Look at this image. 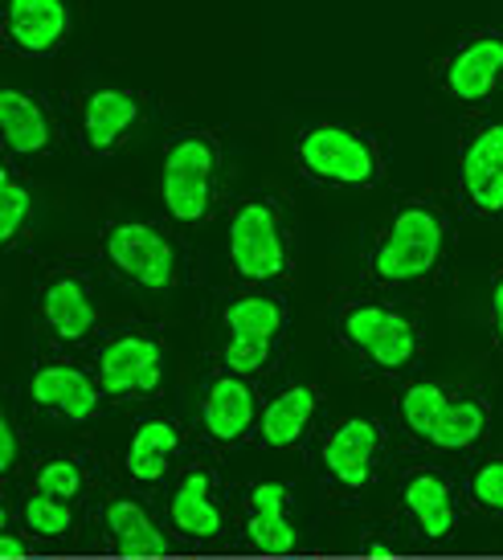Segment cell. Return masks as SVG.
Returning <instances> with one entry per match:
<instances>
[{"label": "cell", "mask_w": 503, "mask_h": 560, "mask_svg": "<svg viewBox=\"0 0 503 560\" xmlns=\"http://www.w3.org/2000/svg\"><path fill=\"white\" fill-rule=\"evenodd\" d=\"M455 254V205L446 192H413L377 221L364 249L373 291H422L446 275Z\"/></svg>", "instance_id": "cell-1"}, {"label": "cell", "mask_w": 503, "mask_h": 560, "mask_svg": "<svg viewBox=\"0 0 503 560\" xmlns=\"http://www.w3.org/2000/svg\"><path fill=\"white\" fill-rule=\"evenodd\" d=\"M230 266L242 287H286L295 279V225H291V205L274 188H254L237 197L230 209Z\"/></svg>", "instance_id": "cell-2"}, {"label": "cell", "mask_w": 503, "mask_h": 560, "mask_svg": "<svg viewBox=\"0 0 503 560\" xmlns=\"http://www.w3.org/2000/svg\"><path fill=\"white\" fill-rule=\"evenodd\" d=\"M336 336L373 373L397 376L422 360V324L397 299L377 291L336 299Z\"/></svg>", "instance_id": "cell-3"}, {"label": "cell", "mask_w": 503, "mask_h": 560, "mask_svg": "<svg viewBox=\"0 0 503 560\" xmlns=\"http://www.w3.org/2000/svg\"><path fill=\"white\" fill-rule=\"evenodd\" d=\"M221 180H225V152L218 131L180 127L168 136L160 156V201L173 225L197 230L213 221L221 209Z\"/></svg>", "instance_id": "cell-4"}, {"label": "cell", "mask_w": 503, "mask_h": 560, "mask_svg": "<svg viewBox=\"0 0 503 560\" xmlns=\"http://www.w3.org/2000/svg\"><path fill=\"white\" fill-rule=\"evenodd\" d=\"M295 168L303 180L331 192H373L385 185V148L369 127L312 124L295 136Z\"/></svg>", "instance_id": "cell-5"}, {"label": "cell", "mask_w": 503, "mask_h": 560, "mask_svg": "<svg viewBox=\"0 0 503 560\" xmlns=\"http://www.w3.org/2000/svg\"><path fill=\"white\" fill-rule=\"evenodd\" d=\"M103 262L127 291L140 295H168L185 279V258L173 230L156 218H119L110 221L103 237Z\"/></svg>", "instance_id": "cell-6"}, {"label": "cell", "mask_w": 503, "mask_h": 560, "mask_svg": "<svg viewBox=\"0 0 503 560\" xmlns=\"http://www.w3.org/2000/svg\"><path fill=\"white\" fill-rule=\"evenodd\" d=\"M434 94L446 107L471 119L503 94V25H479L458 33V42L430 70Z\"/></svg>", "instance_id": "cell-7"}, {"label": "cell", "mask_w": 503, "mask_h": 560, "mask_svg": "<svg viewBox=\"0 0 503 560\" xmlns=\"http://www.w3.org/2000/svg\"><path fill=\"white\" fill-rule=\"evenodd\" d=\"M164 340L143 324H119L95 348L98 389L115 401L152 397L164 385Z\"/></svg>", "instance_id": "cell-8"}, {"label": "cell", "mask_w": 503, "mask_h": 560, "mask_svg": "<svg viewBox=\"0 0 503 560\" xmlns=\"http://www.w3.org/2000/svg\"><path fill=\"white\" fill-rule=\"evenodd\" d=\"M148 119V94L119 82H95L74 94V140L91 160H107L136 140Z\"/></svg>", "instance_id": "cell-9"}, {"label": "cell", "mask_w": 503, "mask_h": 560, "mask_svg": "<svg viewBox=\"0 0 503 560\" xmlns=\"http://www.w3.org/2000/svg\"><path fill=\"white\" fill-rule=\"evenodd\" d=\"M37 324L54 343L82 348L103 327L95 279L79 266H54L37 287Z\"/></svg>", "instance_id": "cell-10"}, {"label": "cell", "mask_w": 503, "mask_h": 560, "mask_svg": "<svg viewBox=\"0 0 503 560\" xmlns=\"http://www.w3.org/2000/svg\"><path fill=\"white\" fill-rule=\"evenodd\" d=\"M74 0H0V46L9 58L42 62L74 37Z\"/></svg>", "instance_id": "cell-11"}, {"label": "cell", "mask_w": 503, "mask_h": 560, "mask_svg": "<svg viewBox=\"0 0 503 560\" xmlns=\"http://www.w3.org/2000/svg\"><path fill=\"white\" fill-rule=\"evenodd\" d=\"M458 180L467 213L483 221H503V119H479L463 136Z\"/></svg>", "instance_id": "cell-12"}, {"label": "cell", "mask_w": 503, "mask_h": 560, "mask_svg": "<svg viewBox=\"0 0 503 560\" xmlns=\"http://www.w3.org/2000/svg\"><path fill=\"white\" fill-rule=\"evenodd\" d=\"M0 136H4L9 160H42L58 152L62 124L46 94L9 82L0 91Z\"/></svg>", "instance_id": "cell-13"}, {"label": "cell", "mask_w": 503, "mask_h": 560, "mask_svg": "<svg viewBox=\"0 0 503 560\" xmlns=\"http://www.w3.org/2000/svg\"><path fill=\"white\" fill-rule=\"evenodd\" d=\"M381 421L373 418H344L336 421L319 446V467H324V479L344 491V495H361L364 487L373 482L381 463Z\"/></svg>", "instance_id": "cell-14"}, {"label": "cell", "mask_w": 503, "mask_h": 560, "mask_svg": "<svg viewBox=\"0 0 503 560\" xmlns=\"http://www.w3.org/2000/svg\"><path fill=\"white\" fill-rule=\"evenodd\" d=\"M30 397L37 409L66 421H91L107 393L98 389L95 369H82L79 360H42L30 376Z\"/></svg>", "instance_id": "cell-15"}, {"label": "cell", "mask_w": 503, "mask_h": 560, "mask_svg": "<svg viewBox=\"0 0 503 560\" xmlns=\"http://www.w3.org/2000/svg\"><path fill=\"white\" fill-rule=\"evenodd\" d=\"M258 421V401L246 376L221 373L201 405V425L213 442H242Z\"/></svg>", "instance_id": "cell-16"}, {"label": "cell", "mask_w": 503, "mask_h": 560, "mask_svg": "<svg viewBox=\"0 0 503 560\" xmlns=\"http://www.w3.org/2000/svg\"><path fill=\"white\" fill-rule=\"evenodd\" d=\"M286 303L279 291L242 287L221 303V331L225 336H258V340H283Z\"/></svg>", "instance_id": "cell-17"}, {"label": "cell", "mask_w": 503, "mask_h": 560, "mask_svg": "<svg viewBox=\"0 0 503 560\" xmlns=\"http://www.w3.org/2000/svg\"><path fill=\"white\" fill-rule=\"evenodd\" d=\"M401 503L430 540H446L455 532V487L438 470H413L401 482Z\"/></svg>", "instance_id": "cell-18"}, {"label": "cell", "mask_w": 503, "mask_h": 560, "mask_svg": "<svg viewBox=\"0 0 503 560\" xmlns=\"http://www.w3.org/2000/svg\"><path fill=\"white\" fill-rule=\"evenodd\" d=\"M319 409V389L315 385H291V389L274 393L258 418V438L270 451H291L303 434L312 430V418Z\"/></svg>", "instance_id": "cell-19"}, {"label": "cell", "mask_w": 503, "mask_h": 560, "mask_svg": "<svg viewBox=\"0 0 503 560\" xmlns=\"http://www.w3.org/2000/svg\"><path fill=\"white\" fill-rule=\"evenodd\" d=\"M491 425V409L483 401V393L475 389H451L446 405H442L438 421H434V430L425 438V446H434V451H471L479 438L488 434Z\"/></svg>", "instance_id": "cell-20"}, {"label": "cell", "mask_w": 503, "mask_h": 560, "mask_svg": "<svg viewBox=\"0 0 503 560\" xmlns=\"http://www.w3.org/2000/svg\"><path fill=\"white\" fill-rule=\"evenodd\" d=\"M103 528L107 536L115 540V548L124 552V557H164L168 552V536L160 532V524L148 515L143 503L127 495H115L107 499V508H103Z\"/></svg>", "instance_id": "cell-21"}, {"label": "cell", "mask_w": 503, "mask_h": 560, "mask_svg": "<svg viewBox=\"0 0 503 560\" xmlns=\"http://www.w3.org/2000/svg\"><path fill=\"white\" fill-rule=\"evenodd\" d=\"M180 451V425L168 418H148L136 425L127 442L124 467L136 482H160L173 470V458Z\"/></svg>", "instance_id": "cell-22"}, {"label": "cell", "mask_w": 503, "mask_h": 560, "mask_svg": "<svg viewBox=\"0 0 503 560\" xmlns=\"http://www.w3.org/2000/svg\"><path fill=\"white\" fill-rule=\"evenodd\" d=\"M250 540L262 552H291L300 545V532L286 520V491L283 482H258L250 491V515H246Z\"/></svg>", "instance_id": "cell-23"}, {"label": "cell", "mask_w": 503, "mask_h": 560, "mask_svg": "<svg viewBox=\"0 0 503 560\" xmlns=\"http://www.w3.org/2000/svg\"><path fill=\"white\" fill-rule=\"evenodd\" d=\"M168 515H173V528H180L189 540H213L221 532V508L213 499V482L204 470H189L180 487H176L173 503H168Z\"/></svg>", "instance_id": "cell-24"}, {"label": "cell", "mask_w": 503, "mask_h": 560, "mask_svg": "<svg viewBox=\"0 0 503 560\" xmlns=\"http://www.w3.org/2000/svg\"><path fill=\"white\" fill-rule=\"evenodd\" d=\"M33 213H37V188L9 160L0 172V242H4V249H16V242L33 225Z\"/></svg>", "instance_id": "cell-25"}, {"label": "cell", "mask_w": 503, "mask_h": 560, "mask_svg": "<svg viewBox=\"0 0 503 560\" xmlns=\"http://www.w3.org/2000/svg\"><path fill=\"white\" fill-rule=\"evenodd\" d=\"M451 389L455 385H446V381H413V385H406V393H401V421H406V430L418 442L430 438Z\"/></svg>", "instance_id": "cell-26"}, {"label": "cell", "mask_w": 503, "mask_h": 560, "mask_svg": "<svg viewBox=\"0 0 503 560\" xmlns=\"http://www.w3.org/2000/svg\"><path fill=\"white\" fill-rule=\"evenodd\" d=\"M21 520H25L30 536H42V540H62V536H70V528H74L70 503H66V499H54V495H42V491L25 495V503H21Z\"/></svg>", "instance_id": "cell-27"}, {"label": "cell", "mask_w": 503, "mask_h": 560, "mask_svg": "<svg viewBox=\"0 0 503 560\" xmlns=\"http://www.w3.org/2000/svg\"><path fill=\"white\" fill-rule=\"evenodd\" d=\"M274 340H258V336H225L221 340V369L234 376H262L274 360Z\"/></svg>", "instance_id": "cell-28"}, {"label": "cell", "mask_w": 503, "mask_h": 560, "mask_svg": "<svg viewBox=\"0 0 503 560\" xmlns=\"http://www.w3.org/2000/svg\"><path fill=\"white\" fill-rule=\"evenodd\" d=\"M33 482H37V491L42 495H54V499H79L82 491H86V475H82V463L79 458H66V454H58V458H46L42 467H37V475H33Z\"/></svg>", "instance_id": "cell-29"}, {"label": "cell", "mask_w": 503, "mask_h": 560, "mask_svg": "<svg viewBox=\"0 0 503 560\" xmlns=\"http://www.w3.org/2000/svg\"><path fill=\"white\" fill-rule=\"evenodd\" d=\"M467 491H471V499L483 512L503 515V454H491V458H483V463L471 470Z\"/></svg>", "instance_id": "cell-30"}, {"label": "cell", "mask_w": 503, "mask_h": 560, "mask_svg": "<svg viewBox=\"0 0 503 560\" xmlns=\"http://www.w3.org/2000/svg\"><path fill=\"white\" fill-rule=\"evenodd\" d=\"M21 467V446H16V425L9 413H0V475L13 479Z\"/></svg>", "instance_id": "cell-31"}, {"label": "cell", "mask_w": 503, "mask_h": 560, "mask_svg": "<svg viewBox=\"0 0 503 560\" xmlns=\"http://www.w3.org/2000/svg\"><path fill=\"white\" fill-rule=\"evenodd\" d=\"M491 336H495V348L503 352V266L491 275Z\"/></svg>", "instance_id": "cell-32"}, {"label": "cell", "mask_w": 503, "mask_h": 560, "mask_svg": "<svg viewBox=\"0 0 503 560\" xmlns=\"http://www.w3.org/2000/svg\"><path fill=\"white\" fill-rule=\"evenodd\" d=\"M21 552H25V545L16 536H0V557H21Z\"/></svg>", "instance_id": "cell-33"}]
</instances>
